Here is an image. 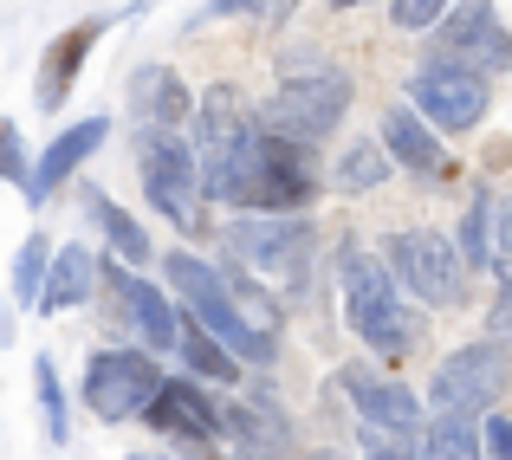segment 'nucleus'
<instances>
[{
  "label": "nucleus",
  "mask_w": 512,
  "mask_h": 460,
  "mask_svg": "<svg viewBox=\"0 0 512 460\" xmlns=\"http://www.w3.org/2000/svg\"><path fill=\"white\" fill-rule=\"evenodd\" d=\"M188 156H195L208 201H234V208H253V214H286L318 195L305 143L273 137L253 111H240L234 85H208V98L195 111V150Z\"/></svg>",
  "instance_id": "obj_1"
},
{
  "label": "nucleus",
  "mask_w": 512,
  "mask_h": 460,
  "mask_svg": "<svg viewBox=\"0 0 512 460\" xmlns=\"http://www.w3.org/2000/svg\"><path fill=\"white\" fill-rule=\"evenodd\" d=\"M338 279H344V318H350V331H357L376 357H409V350L428 344L422 311L402 305L389 266L376 260L370 247H344L338 253Z\"/></svg>",
  "instance_id": "obj_2"
},
{
  "label": "nucleus",
  "mask_w": 512,
  "mask_h": 460,
  "mask_svg": "<svg viewBox=\"0 0 512 460\" xmlns=\"http://www.w3.org/2000/svg\"><path fill=\"white\" fill-rule=\"evenodd\" d=\"M169 286L182 292L188 324H201V331H208L234 363L240 357H247V363H273V337H260V331H247V324H240V311H234L221 273H214L208 260H195V253H169Z\"/></svg>",
  "instance_id": "obj_3"
},
{
  "label": "nucleus",
  "mask_w": 512,
  "mask_h": 460,
  "mask_svg": "<svg viewBox=\"0 0 512 460\" xmlns=\"http://www.w3.org/2000/svg\"><path fill=\"white\" fill-rule=\"evenodd\" d=\"M344 104H350V78L331 72V65H312V72H292L286 85H279V98L260 111V124L273 130V137L305 143V150H312L318 137H331V130H338Z\"/></svg>",
  "instance_id": "obj_4"
},
{
  "label": "nucleus",
  "mask_w": 512,
  "mask_h": 460,
  "mask_svg": "<svg viewBox=\"0 0 512 460\" xmlns=\"http://www.w3.org/2000/svg\"><path fill=\"white\" fill-rule=\"evenodd\" d=\"M506 383H512V350L500 337H480V344L454 350V357L435 370L428 402H435L441 415H454V422H467V415H487L493 402L506 396Z\"/></svg>",
  "instance_id": "obj_5"
},
{
  "label": "nucleus",
  "mask_w": 512,
  "mask_h": 460,
  "mask_svg": "<svg viewBox=\"0 0 512 460\" xmlns=\"http://www.w3.org/2000/svg\"><path fill=\"white\" fill-rule=\"evenodd\" d=\"M137 169H143V188L150 201L169 214L182 234H201L208 214H201V175H195V156L175 130H143L137 137Z\"/></svg>",
  "instance_id": "obj_6"
},
{
  "label": "nucleus",
  "mask_w": 512,
  "mask_h": 460,
  "mask_svg": "<svg viewBox=\"0 0 512 460\" xmlns=\"http://www.w3.org/2000/svg\"><path fill=\"white\" fill-rule=\"evenodd\" d=\"M221 240L240 266L279 273L286 286H305V273H312V227L286 221V214H240V221L221 227Z\"/></svg>",
  "instance_id": "obj_7"
},
{
  "label": "nucleus",
  "mask_w": 512,
  "mask_h": 460,
  "mask_svg": "<svg viewBox=\"0 0 512 460\" xmlns=\"http://www.w3.org/2000/svg\"><path fill=\"white\" fill-rule=\"evenodd\" d=\"M156 389H163V370L150 363V350H98V357H85V402L104 422L143 415Z\"/></svg>",
  "instance_id": "obj_8"
},
{
  "label": "nucleus",
  "mask_w": 512,
  "mask_h": 460,
  "mask_svg": "<svg viewBox=\"0 0 512 460\" xmlns=\"http://www.w3.org/2000/svg\"><path fill=\"white\" fill-rule=\"evenodd\" d=\"M389 266L402 273V286L422 305H461L467 299V273L454 260V240L435 227H409V234L389 240Z\"/></svg>",
  "instance_id": "obj_9"
},
{
  "label": "nucleus",
  "mask_w": 512,
  "mask_h": 460,
  "mask_svg": "<svg viewBox=\"0 0 512 460\" xmlns=\"http://www.w3.org/2000/svg\"><path fill=\"white\" fill-rule=\"evenodd\" d=\"M409 98H415V111H428V124H435V130H474L480 117H487L493 91H487V78L461 72V65L428 59L422 72H415Z\"/></svg>",
  "instance_id": "obj_10"
},
{
  "label": "nucleus",
  "mask_w": 512,
  "mask_h": 460,
  "mask_svg": "<svg viewBox=\"0 0 512 460\" xmlns=\"http://www.w3.org/2000/svg\"><path fill=\"white\" fill-rule=\"evenodd\" d=\"M435 59L461 65V72H474V78L512 65V33L493 20V0H461V7H454V20L441 26V52Z\"/></svg>",
  "instance_id": "obj_11"
},
{
  "label": "nucleus",
  "mask_w": 512,
  "mask_h": 460,
  "mask_svg": "<svg viewBox=\"0 0 512 460\" xmlns=\"http://www.w3.org/2000/svg\"><path fill=\"white\" fill-rule=\"evenodd\" d=\"M143 422L163 428V435H175V441H188V448H208V441L221 435V415H214V402L201 396L195 383H169V376H163V389L150 396Z\"/></svg>",
  "instance_id": "obj_12"
},
{
  "label": "nucleus",
  "mask_w": 512,
  "mask_h": 460,
  "mask_svg": "<svg viewBox=\"0 0 512 460\" xmlns=\"http://www.w3.org/2000/svg\"><path fill=\"white\" fill-rule=\"evenodd\" d=\"M104 137H111V117H85V124L59 130V137H52L46 150H39V169H26V201L39 208V201H46L52 188H59V182H65V175H72L91 150H98Z\"/></svg>",
  "instance_id": "obj_13"
},
{
  "label": "nucleus",
  "mask_w": 512,
  "mask_h": 460,
  "mask_svg": "<svg viewBox=\"0 0 512 460\" xmlns=\"http://www.w3.org/2000/svg\"><path fill=\"white\" fill-rule=\"evenodd\" d=\"M221 415V428L240 441L253 460H286L292 454V428H286V415L273 409V396H247V402H227V409H214Z\"/></svg>",
  "instance_id": "obj_14"
},
{
  "label": "nucleus",
  "mask_w": 512,
  "mask_h": 460,
  "mask_svg": "<svg viewBox=\"0 0 512 460\" xmlns=\"http://www.w3.org/2000/svg\"><path fill=\"white\" fill-rule=\"evenodd\" d=\"M98 33H104V20H78V26H65V33L52 39V52L39 59V85H33L39 111H59V104H65V91H72L78 65L91 59V46H98Z\"/></svg>",
  "instance_id": "obj_15"
},
{
  "label": "nucleus",
  "mask_w": 512,
  "mask_h": 460,
  "mask_svg": "<svg viewBox=\"0 0 512 460\" xmlns=\"http://www.w3.org/2000/svg\"><path fill=\"white\" fill-rule=\"evenodd\" d=\"M344 389L357 396L363 428H383V435H415V428H422V402H415L402 383H383V376H370V370H350Z\"/></svg>",
  "instance_id": "obj_16"
},
{
  "label": "nucleus",
  "mask_w": 512,
  "mask_h": 460,
  "mask_svg": "<svg viewBox=\"0 0 512 460\" xmlns=\"http://www.w3.org/2000/svg\"><path fill=\"white\" fill-rule=\"evenodd\" d=\"M111 292H117V305H124V318L137 324V337L150 350H175V311H169V299L150 286V279H130V273H111Z\"/></svg>",
  "instance_id": "obj_17"
},
{
  "label": "nucleus",
  "mask_w": 512,
  "mask_h": 460,
  "mask_svg": "<svg viewBox=\"0 0 512 460\" xmlns=\"http://www.w3.org/2000/svg\"><path fill=\"white\" fill-rule=\"evenodd\" d=\"M383 150L396 156L402 169H415V175H441V169H448L435 130H428L422 117L409 111V104H389V111H383Z\"/></svg>",
  "instance_id": "obj_18"
},
{
  "label": "nucleus",
  "mask_w": 512,
  "mask_h": 460,
  "mask_svg": "<svg viewBox=\"0 0 512 460\" xmlns=\"http://www.w3.org/2000/svg\"><path fill=\"white\" fill-rule=\"evenodd\" d=\"M130 98H137V117H143L150 130H175L188 111H195V91H188L182 78L169 72V65H150V72H137Z\"/></svg>",
  "instance_id": "obj_19"
},
{
  "label": "nucleus",
  "mask_w": 512,
  "mask_h": 460,
  "mask_svg": "<svg viewBox=\"0 0 512 460\" xmlns=\"http://www.w3.org/2000/svg\"><path fill=\"white\" fill-rule=\"evenodd\" d=\"M91 286H98V260H91V247H65L59 260L46 266V286H39L33 311H72V305L91 299Z\"/></svg>",
  "instance_id": "obj_20"
},
{
  "label": "nucleus",
  "mask_w": 512,
  "mask_h": 460,
  "mask_svg": "<svg viewBox=\"0 0 512 460\" xmlns=\"http://www.w3.org/2000/svg\"><path fill=\"white\" fill-rule=\"evenodd\" d=\"M175 350L188 357V370H195L201 383H240V363L227 357V350L214 344V337L201 331V324H188V331H175Z\"/></svg>",
  "instance_id": "obj_21"
},
{
  "label": "nucleus",
  "mask_w": 512,
  "mask_h": 460,
  "mask_svg": "<svg viewBox=\"0 0 512 460\" xmlns=\"http://www.w3.org/2000/svg\"><path fill=\"white\" fill-rule=\"evenodd\" d=\"M493 188H480L474 195V208H467V221H461V253H454V260H461V273L467 266H493Z\"/></svg>",
  "instance_id": "obj_22"
},
{
  "label": "nucleus",
  "mask_w": 512,
  "mask_h": 460,
  "mask_svg": "<svg viewBox=\"0 0 512 460\" xmlns=\"http://www.w3.org/2000/svg\"><path fill=\"white\" fill-rule=\"evenodd\" d=\"M98 221H104V240H111V253H117V260H130V266H143V260H150V234H143V221H137V214H124L117 201H98Z\"/></svg>",
  "instance_id": "obj_23"
},
{
  "label": "nucleus",
  "mask_w": 512,
  "mask_h": 460,
  "mask_svg": "<svg viewBox=\"0 0 512 460\" xmlns=\"http://www.w3.org/2000/svg\"><path fill=\"white\" fill-rule=\"evenodd\" d=\"M46 266H52V253H46V240H26L20 247V260H13V305L20 311H33L39 305V286H46Z\"/></svg>",
  "instance_id": "obj_24"
},
{
  "label": "nucleus",
  "mask_w": 512,
  "mask_h": 460,
  "mask_svg": "<svg viewBox=\"0 0 512 460\" xmlns=\"http://www.w3.org/2000/svg\"><path fill=\"white\" fill-rule=\"evenodd\" d=\"M422 460H480V435L467 422H454V415H441L422 441Z\"/></svg>",
  "instance_id": "obj_25"
},
{
  "label": "nucleus",
  "mask_w": 512,
  "mask_h": 460,
  "mask_svg": "<svg viewBox=\"0 0 512 460\" xmlns=\"http://www.w3.org/2000/svg\"><path fill=\"white\" fill-rule=\"evenodd\" d=\"M338 182L357 195V188H376L383 182V150H370V143H350V156L338 162Z\"/></svg>",
  "instance_id": "obj_26"
},
{
  "label": "nucleus",
  "mask_w": 512,
  "mask_h": 460,
  "mask_svg": "<svg viewBox=\"0 0 512 460\" xmlns=\"http://www.w3.org/2000/svg\"><path fill=\"white\" fill-rule=\"evenodd\" d=\"M33 389H39V409H46L52 441H65V396H59V370H52V357L33 363Z\"/></svg>",
  "instance_id": "obj_27"
},
{
  "label": "nucleus",
  "mask_w": 512,
  "mask_h": 460,
  "mask_svg": "<svg viewBox=\"0 0 512 460\" xmlns=\"http://www.w3.org/2000/svg\"><path fill=\"white\" fill-rule=\"evenodd\" d=\"M292 7L299 0H208V13H247V20H266V26H279Z\"/></svg>",
  "instance_id": "obj_28"
},
{
  "label": "nucleus",
  "mask_w": 512,
  "mask_h": 460,
  "mask_svg": "<svg viewBox=\"0 0 512 460\" xmlns=\"http://www.w3.org/2000/svg\"><path fill=\"white\" fill-rule=\"evenodd\" d=\"M441 7H448V0H396V7H389V20H396L402 33H422V26L441 20Z\"/></svg>",
  "instance_id": "obj_29"
},
{
  "label": "nucleus",
  "mask_w": 512,
  "mask_h": 460,
  "mask_svg": "<svg viewBox=\"0 0 512 460\" xmlns=\"http://www.w3.org/2000/svg\"><path fill=\"white\" fill-rule=\"evenodd\" d=\"M0 175L7 182H26V150H20V130L0 117Z\"/></svg>",
  "instance_id": "obj_30"
},
{
  "label": "nucleus",
  "mask_w": 512,
  "mask_h": 460,
  "mask_svg": "<svg viewBox=\"0 0 512 460\" xmlns=\"http://www.w3.org/2000/svg\"><path fill=\"white\" fill-rule=\"evenodd\" d=\"M500 260H512V201L506 195L493 201V266Z\"/></svg>",
  "instance_id": "obj_31"
},
{
  "label": "nucleus",
  "mask_w": 512,
  "mask_h": 460,
  "mask_svg": "<svg viewBox=\"0 0 512 460\" xmlns=\"http://www.w3.org/2000/svg\"><path fill=\"white\" fill-rule=\"evenodd\" d=\"M493 331L512 344V260H500V299H493Z\"/></svg>",
  "instance_id": "obj_32"
},
{
  "label": "nucleus",
  "mask_w": 512,
  "mask_h": 460,
  "mask_svg": "<svg viewBox=\"0 0 512 460\" xmlns=\"http://www.w3.org/2000/svg\"><path fill=\"white\" fill-rule=\"evenodd\" d=\"M363 448H370V460H415L402 435H383V428H363Z\"/></svg>",
  "instance_id": "obj_33"
},
{
  "label": "nucleus",
  "mask_w": 512,
  "mask_h": 460,
  "mask_svg": "<svg viewBox=\"0 0 512 460\" xmlns=\"http://www.w3.org/2000/svg\"><path fill=\"white\" fill-rule=\"evenodd\" d=\"M487 448L500 460H512V422H506V415H487Z\"/></svg>",
  "instance_id": "obj_34"
},
{
  "label": "nucleus",
  "mask_w": 512,
  "mask_h": 460,
  "mask_svg": "<svg viewBox=\"0 0 512 460\" xmlns=\"http://www.w3.org/2000/svg\"><path fill=\"white\" fill-rule=\"evenodd\" d=\"M331 7H363V0H331Z\"/></svg>",
  "instance_id": "obj_35"
},
{
  "label": "nucleus",
  "mask_w": 512,
  "mask_h": 460,
  "mask_svg": "<svg viewBox=\"0 0 512 460\" xmlns=\"http://www.w3.org/2000/svg\"><path fill=\"white\" fill-rule=\"evenodd\" d=\"M130 460H163V454H130Z\"/></svg>",
  "instance_id": "obj_36"
},
{
  "label": "nucleus",
  "mask_w": 512,
  "mask_h": 460,
  "mask_svg": "<svg viewBox=\"0 0 512 460\" xmlns=\"http://www.w3.org/2000/svg\"><path fill=\"white\" fill-rule=\"evenodd\" d=\"M312 460H344V454H312Z\"/></svg>",
  "instance_id": "obj_37"
}]
</instances>
